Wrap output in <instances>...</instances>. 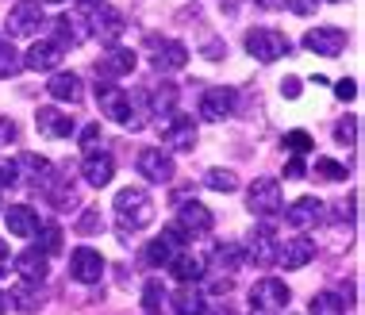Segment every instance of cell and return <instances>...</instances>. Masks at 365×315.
<instances>
[{
  "instance_id": "1",
  "label": "cell",
  "mask_w": 365,
  "mask_h": 315,
  "mask_svg": "<svg viewBox=\"0 0 365 315\" xmlns=\"http://www.w3.org/2000/svg\"><path fill=\"white\" fill-rule=\"evenodd\" d=\"M143 100H146V93L131 96V93H123V88H115V85L96 81V104H101V112L112 123H123V127H131V131H143V112H139Z\"/></svg>"
},
{
  "instance_id": "2",
  "label": "cell",
  "mask_w": 365,
  "mask_h": 315,
  "mask_svg": "<svg viewBox=\"0 0 365 315\" xmlns=\"http://www.w3.org/2000/svg\"><path fill=\"white\" fill-rule=\"evenodd\" d=\"M115 215H120L123 231H143L154 223V200L146 189H120L115 192Z\"/></svg>"
},
{
  "instance_id": "3",
  "label": "cell",
  "mask_w": 365,
  "mask_h": 315,
  "mask_svg": "<svg viewBox=\"0 0 365 315\" xmlns=\"http://www.w3.org/2000/svg\"><path fill=\"white\" fill-rule=\"evenodd\" d=\"M146 54H150V66L158 73H177L189 66V46L181 38H158L150 35L146 38Z\"/></svg>"
},
{
  "instance_id": "4",
  "label": "cell",
  "mask_w": 365,
  "mask_h": 315,
  "mask_svg": "<svg viewBox=\"0 0 365 315\" xmlns=\"http://www.w3.org/2000/svg\"><path fill=\"white\" fill-rule=\"evenodd\" d=\"M289 300H292L289 284L277 281V277H262V281H254V289H250V308L262 311V315L284 311V308H289Z\"/></svg>"
},
{
  "instance_id": "5",
  "label": "cell",
  "mask_w": 365,
  "mask_h": 315,
  "mask_svg": "<svg viewBox=\"0 0 365 315\" xmlns=\"http://www.w3.org/2000/svg\"><path fill=\"white\" fill-rule=\"evenodd\" d=\"M246 208L250 215H262V220H269V215H277L284 208V196H281V185L273 181V177H258V181L246 189Z\"/></svg>"
},
{
  "instance_id": "6",
  "label": "cell",
  "mask_w": 365,
  "mask_h": 315,
  "mask_svg": "<svg viewBox=\"0 0 365 315\" xmlns=\"http://www.w3.org/2000/svg\"><path fill=\"white\" fill-rule=\"evenodd\" d=\"M246 54H254L258 62L269 66L289 54V38L281 31H273V27H254V31H246Z\"/></svg>"
},
{
  "instance_id": "7",
  "label": "cell",
  "mask_w": 365,
  "mask_h": 315,
  "mask_svg": "<svg viewBox=\"0 0 365 315\" xmlns=\"http://www.w3.org/2000/svg\"><path fill=\"white\" fill-rule=\"evenodd\" d=\"M139 66V54L131 51V46H112L101 62H96V81L101 85H112V81H120V77H127Z\"/></svg>"
},
{
  "instance_id": "8",
  "label": "cell",
  "mask_w": 365,
  "mask_h": 315,
  "mask_svg": "<svg viewBox=\"0 0 365 315\" xmlns=\"http://www.w3.org/2000/svg\"><path fill=\"white\" fill-rule=\"evenodd\" d=\"M135 170H139L150 185H165V181H173V158H170V150H162V146H146V150H139V158H135Z\"/></svg>"
},
{
  "instance_id": "9",
  "label": "cell",
  "mask_w": 365,
  "mask_h": 315,
  "mask_svg": "<svg viewBox=\"0 0 365 315\" xmlns=\"http://www.w3.org/2000/svg\"><path fill=\"white\" fill-rule=\"evenodd\" d=\"M212 223H215V215L204 208L200 200H185L181 208H177V223H173V227L181 231L185 239H200V234L212 231Z\"/></svg>"
},
{
  "instance_id": "10",
  "label": "cell",
  "mask_w": 365,
  "mask_h": 315,
  "mask_svg": "<svg viewBox=\"0 0 365 315\" xmlns=\"http://www.w3.org/2000/svg\"><path fill=\"white\" fill-rule=\"evenodd\" d=\"M123 16L120 12H115V8L112 4H104V0H101V4H93V12H88V35H101L104 38V43H120V35H123Z\"/></svg>"
},
{
  "instance_id": "11",
  "label": "cell",
  "mask_w": 365,
  "mask_h": 315,
  "mask_svg": "<svg viewBox=\"0 0 365 315\" xmlns=\"http://www.w3.org/2000/svg\"><path fill=\"white\" fill-rule=\"evenodd\" d=\"M185 246H189V239H185L181 231H177V227H165L158 239L146 242L143 262H146V265H170V258H173L177 250H185Z\"/></svg>"
},
{
  "instance_id": "12",
  "label": "cell",
  "mask_w": 365,
  "mask_h": 315,
  "mask_svg": "<svg viewBox=\"0 0 365 315\" xmlns=\"http://www.w3.org/2000/svg\"><path fill=\"white\" fill-rule=\"evenodd\" d=\"M246 258H250L254 265H277V250H281V242H277V234H273L269 223H258V227L250 231V239H246Z\"/></svg>"
},
{
  "instance_id": "13",
  "label": "cell",
  "mask_w": 365,
  "mask_h": 315,
  "mask_svg": "<svg viewBox=\"0 0 365 315\" xmlns=\"http://www.w3.org/2000/svg\"><path fill=\"white\" fill-rule=\"evenodd\" d=\"M162 143L165 150H192L196 146V123L192 115H170V120L162 123Z\"/></svg>"
},
{
  "instance_id": "14",
  "label": "cell",
  "mask_w": 365,
  "mask_h": 315,
  "mask_svg": "<svg viewBox=\"0 0 365 315\" xmlns=\"http://www.w3.org/2000/svg\"><path fill=\"white\" fill-rule=\"evenodd\" d=\"M43 27V4L38 0H19L8 12V35H38Z\"/></svg>"
},
{
  "instance_id": "15",
  "label": "cell",
  "mask_w": 365,
  "mask_h": 315,
  "mask_svg": "<svg viewBox=\"0 0 365 315\" xmlns=\"http://www.w3.org/2000/svg\"><path fill=\"white\" fill-rule=\"evenodd\" d=\"M304 46L312 54H323V58H334L346 51V31L342 27H315V31L304 35Z\"/></svg>"
},
{
  "instance_id": "16",
  "label": "cell",
  "mask_w": 365,
  "mask_h": 315,
  "mask_svg": "<svg viewBox=\"0 0 365 315\" xmlns=\"http://www.w3.org/2000/svg\"><path fill=\"white\" fill-rule=\"evenodd\" d=\"M54 35H58L54 43L62 46V51H66V46H81L88 38V19L81 12H62L54 19Z\"/></svg>"
},
{
  "instance_id": "17",
  "label": "cell",
  "mask_w": 365,
  "mask_h": 315,
  "mask_svg": "<svg viewBox=\"0 0 365 315\" xmlns=\"http://www.w3.org/2000/svg\"><path fill=\"white\" fill-rule=\"evenodd\" d=\"M70 273H73V281H81V284H96V281L104 277V258H101V250H88V246L73 250Z\"/></svg>"
},
{
  "instance_id": "18",
  "label": "cell",
  "mask_w": 365,
  "mask_h": 315,
  "mask_svg": "<svg viewBox=\"0 0 365 315\" xmlns=\"http://www.w3.org/2000/svg\"><path fill=\"white\" fill-rule=\"evenodd\" d=\"M231 112H235V88H208L200 96V120L223 123Z\"/></svg>"
},
{
  "instance_id": "19",
  "label": "cell",
  "mask_w": 365,
  "mask_h": 315,
  "mask_svg": "<svg viewBox=\"0 0 365 315\" xmlns=\"http://www.w3.org/2000/svg\"><path fill=\"white\" fill-rule=\"evenodd\" d=\"M24 66L35 73H51L54 66H62V46L54 38H38V43H31V51L24 54Z\"/></svg>"
},
{
  "instance_id": "20",
  "label": "cell",
  "mask_w": 365,
  "mask_h": 315,
  "mask_svg": "<svg viewBox=\"0 0 365 315\" xmlns=\"http://www.w3.org/2000/svg\"><path fill=\"white\" fill-rule=\"evenodd\" d=\"M46 304V289H43V281H24L19 277V284L12 292H8V308H16V311H38Z\"/></svg>"
},
{
  "instance_id": "21",
  "label": "cell",
  "mask_w": 365,
  "mask_h": 315,
  "mask_svg": "<svg viewBox=\"0 0 365 315\" xmlns=\"http://www.w3.org/2000/svg\"><path fill=\"white\" fill-rule=\"evenodd\" d=\"M35 123H38V131H43L46 139H70V135H77V123L66 112H58V108H38Z\"/></svg>"
},
{
  "instance_id": "22",
  "label": "cell",
  "mask_w": 365,
  "mask_h": 315,
  "mask_svg": "<svg viewBox=\"0 0 365 315\" xmlns=\"http://www.w3.org/2000/svg\"><path fill=\"white\" fill-rule=\"evenodd\" d=\"M12 265H16V273L24 281H46V273H51V258H46L38 246H31V250H19L16 258H12Z\"/></svg>"
},
{
  "instance_id": "23",
  "label": "cell",
  "mask_w": 365,
  "mask_h": 315,
  "mask_svg": "<svg viewBox=\"0 0 365 315\" xmlns=\"http://www.w3.org/2000/svg\"><path fill=\"white\" fill-rule=\"evenodd\" d=\"M81 177H85L88 185H93V189H104V185L115 177V162H112L108 154L88 150V154L81 158Z\"/></svg>"
},
{
  "instance_id": "24",
  "label": "cell",
  "mask_w": 365,
  "mask_h": 315,
  "mask_svg": "<svg viewBox=\"0 0 365 315\" xmlns=\"http://www.w3.org/2000/svg\"><path fill=\"white\" fill-rule=\"evenodd\" d=\"M170 273H173V281H181V284H196L204 277V258L185 246V250H177L170 258Z\"/></svg>"
},
{
  "instance_id": "25",
  "label": "cell",
  "mask_w": 365,
  "mask_h": 315,
  "mask_svg": "<svg viewBox=\"0 0 365 315\" xmlns=\"http://www.w3.org/2000/svg\"><path fill=\"white\" fill-rule=\"evenodd\" d=\"M4 223H8V234H16V239H35V231H38V215L27 204H12L4 212Z\"/></svg>"
},
{
  "instance_id": "26",
  "label": "cell",
  "mask_w": 365,
  "mask_h": 315,
  "mask_svg": "<svg viewBox=\"0 0 365 315\" xmlns=\"http://www.w3.org/2000/svg\"><path fill=\"white\" fill-rule=\"evenodd\" d=\"M46 93H51L58 104H77V100L85 96V85H81V77H77V73L66 70V73H54V77H51Z\"/></svg>"
},
{
  "instance_id": "27",
  "label": "cell",
  "mask_w": 365,
  "mask_h": 315,
  "mask_svg": "<svg viewBox=\"0 0 365 315\" xmlns=\"http://www.w3.org/2000/svg\"><path fill=\"white\" fill-rule=\"evenodd\" d=\"M315 258V242L312 239H292V242H284L281 250H277V262L284 265V269H304V265H308Z\"/></svg>"
},
{
  "instance_id": "28",
  "label": "cell",
  "mask_w": 365,
  "mask_h": 315,
  "mask_svg": "<svg viewBox=\"0 0 365 315\" xmlns=\"http://www.w3.org/2000/svg\"><path fill=\"white\" fill-rule=\"evenodd\" d=\"M319 215H323V204L315 200V196H300V200L289 204L284 220H289L292 227H312V223H319Z\"/></svg>"
},
{
  "instance_id": "29",
  "label": "cell",
  "mask_w": 365,
  "mask_h": 315,
  "mask_svg": "<svg viewBox=\"0 0 365 315\" xmlns=\"http://www.w3.org/2000/svg\"><path fill=\"white\" fill-rule=\"evenodd\" d=\"M170 308H173V315H204L208 311L204 308V292L196 289V284H181L170 296Z\"/></svg>"
},
{
  "instance_id": "30",
  "label": "cell",
  "mask_w": 365,
  "mask_h": 315,
  "mask_svg": "<svg viewBox=\"0 0 365 315\" xmlns=\"http://www.w3.org/2000/svg\"><path fill=\"white\" fill-rule=\"evenodd\" d=\"M242 258H246L242 246H235V242H220V246L212 250V265L220 269V277H231V273L242 265Z\"/></svg>"
},
{
  "instance_id": "31",
  "label": "cell",
  "mask_w": 365,
  "mask_h": 315,
  "mask_svg": "<svg viewBox=\"0 0 365 315\" xmlns=\"http://www.w3.org/2000/svg\"><path fill=\"white\" fill-rule=\"evenodd\" d=\"M308 311L312 315H346V300H342L339 292H315Z\"/></svg>"
},
{
  "instance_id": "32",
  "label": "cell",
  "mask_w": 365,
  "mask_h": 315,
  "mask_svg": "<svg viewBox=\"0 0 365 315\" xmlns=\"http://www.w3.org/2000/svg\"><path fill=\"white\" fill-rule=\"evenodd\" d=\"M150 112H158V115H170L173 108H177V88L170 85V81H162V85H154L150 88Z\"/></svg>"
},
{
  "instance_id": "33",
  "label": "cell",
  "mask_w": 365,
  "mask_h": 315,
  "mask_svg": "<svg viewBox=\"0 0 365 315\" xmlns=\"http://www.w3.org/2000/svg\"><path fill=\"white\" fill-rule=\"evenodd\" d=\"M204 185H208V189L212 192H235V189H239V173H235V170H223V165H215V170H208V173H204Z\"/></svg>"
},
{
  "instance_id": "34",
  "label": "cell",
  "mask_w": 365,
  "mask_h": 315,
  "mask_svg": "<svg viewBox=\"0 0 365 315\" xmlns=\"http://www.w3.org/2000/svg\"><path fill=\"white\" fill-rule=\"evenodd\" d=\"M35 239H38V250L46 254V258H51V254H62V227H58V223H38V231H35Z\"/></svg>"
},
{
  "instance_id": "35",
  "label": "cell",
  "mask_w": 365,
  "mask_h": 315,
  "mask_svg": "<svg viewBox=\"0 0 365 315\" xmlns=\"http://www.w3.org/2000/svg\"><path fill=\"white\" fill-rule=\"evenodd\" d=\"M19 70H24V58H19V51L12 43H0V81H8V77H16Z\"/></svg>"
},
{
  "instance_id": "36",
  "label": "cell",
  "mask_w": 365,
  "mask_h": 315,
  "mask_svg": "<svg viewBox=\"0 0 365 315\" xmlns=\"http://www.w3.org/2000/svg\"><path fill=\"white\" fill-rule=\"evenodd\" d=\"M73 231H77V234H85V239L101 234V231H104V212H101V208H85V212H81V220L73 223Z\"/></svg>"
},
{
  "instance_id": "37",
  "label": "cell",
  "mask_w": 365,
  "mask_h": 315,
  "mask_svg": "<svg viewBox=\"0 0 365 315\" xmlns=\"http://www.w3.org/2000/svg\"><path fill=\"white\" fill-rule=\"evenodd\" d=\"M284 146H289L292 154H300V158H304V154H312V146H315V143H312V135H308V131H289V135H284Z\"/></svg>"
},
{
  "instance_id": "38",
  "label": "cell",
  "mask_w": 365,
  "mask_h": 315,
  "mask_svg": "<svg viewBox=\"0 0 365 315\" xmlns=\"http://www.w3.org/2000/svg\"><path fill=\"white\" fill-rule=\"evenodd\" d=\"M315 173L327 177V181H346V165L331 162V158H319V162H315Z\"/></svg>"
},
{
  "instance_id": "39",
  "label": "cell",
  "mask_w": 365,
  "mask_h": 315,
  "mask_svg": "<svg viewBox=\"0 0 365 315\" xmlns=\"http://www.w3.org/2000/svg\"><path fill=\"white\" fill-rule=\"evenodd\" d=\"M334 139H339L342 146H354V139H358V120H354V115L339 120V127H334Z\"/></svg>"
},
{
  "instance_id": "40",
  "label": "cell",
  "mask_w": 365,
  "mask_h": 315,
  "mask_svg": "<svg viewBox=\"0 0 365 315\" xmlns=\"http://www.w3.org/2000/svg\"><path fill=\"white\" fill-rule=\"evenodd\" d=\"M162 284H158V281H146V292H143V308L146 311H162Z\"/></svg>"
},
{
  "instance_id": "41",
  "label": "cell",
  "mask_w": 365,
  "mask_h": 315,
  "mask_svg": "<svg viewBox=\"0 0 365 315\" xmlns=\"http://www.w3.org/2000/svg\"><path fill=\"white\" fill-rule=\"evenodd\" d=\"M16 139H19V127H16V120H8V115H0V146L8 150V146H12Z\"/></svg>"
},
{
  "instance_id": "42",
  "label": "cell",
  "mask_w": 365,
  "mask_h": 315,
  "mask_svg": "<svg viewBox=\"0 0 365 315\" xmlns=\"http://www.w3.org/2000/svg\"><path fill=\"white\" fill-rule=\"evenodd\" d=\"M96 143H101V123H85V131H81V150L88 154Z\"/></svg>"
},
{
  "instance_id": "43",
  "label": "cell",
  "mask_w": 365,
  "mask_h": 315,
  "mask_svg": "<svg viewBox=\"0 0 365 315\" xmlns=\"http://www.w3.org/2000/svg\"><path fill=\"white\" fill-rule=\"evenodd\" d=\"M284 8H289L292 16H312L315 8H319V0H284Z\"/></svg>"
},
{
  "instance_id": "44",
  "label": "cell",
  "mask_w": 365,
  "mask_h": 315,
  "mask_svg": "<svg viewBox=\"0 0 365 315\" xmlns=\"http://www.w3.org/2000/svg\"><path fill=\"white\" fill-rule=\"evenodd\" d=\"M12 185H19V170L16 162H4L0 165V189H12Z\"/></svg>"
},
{
  "instance_id": "45",
  "label": "cell",
  "mask_w": 365,
  "mask_h": 315,
  "mask_svg": "<svg viewBox=\"0 0 365 315\" xmlns=\"http://www.w3.org/2000/svg\"><path fill=\"white\" fill-rule=\"evenodd\" d=\"M334 93H339V100H354V96H358V81H350V77H342V81L334 85Z\"/></svg>"
},
{
  "instance_id": "46",
  "label": "cell",
  "mask_w": 365,
  "mask_h": 315,
  "mask_svg": "<svg viewBox=\"0 0 365 315\" xmlns=\"http://www.w3.org/2000/svg\"><path fill=\"white\" fill-rule=\"evenodd\" d=\"M281 93L289 96V100H296V93H300V81H296V77H284V81H281Z\"/></svg>"
},
{
  "instance_id": "47",
  "label": "cell",
  "mask_w": 365,
  "mask_h": 315,
  "mask_svg": "<svg viewBox=\"0 0 365 315\" xmlns=\"http://www.w3.org/2000/svg\"><path fill=\"white\" fill-rule=\"evenodd\" d=\"M284 177H304V162H300V158H292V162H289V170H284Z\"/></svg>"
},
{
  "instance_id": "48",
  "label": "cell",
  "mask_w": 365,
  "mask_h": 315,
  "mask_svg": "<svg viewBox=\"0 0 365 315\" xmlns=\"http://www.w3.org/2000/svg\"><path fill=\"white\" fill-rule=\"evenodd\" d=\"M8 265H12V258H8V242H4V239H0V273H4V269H8Z\"/></svg>"
},
{
  "instance_id": "49",
  "label": "cell",
  "mask_w": 365,
  "mask_h": 315,
  "mask_svg": "<svg viewBox=\"0 0 365 315\" xmlns=\"http://www.w3.org/2000/svg\"><path fill=\"white\" fill-rule=\"evenodd\" d=\"M204 315H239L231 308V304H220V308H212V311H204Z\"/></svg>"
},
{
  "instance_id": "50",
  "label": "cell",
  "mask_w": 365,
  "mask_h": 315,
  "mask_svg": "<svg viewBox=\"0 0 365 315\" xmlns=\"http://www.w3.org/2000/svg\"><path fill=\"white\" fill-rule=\"evenodd\" d=\"M258 8H284V0H254Z\"/></svg>"
},
{
  "instance_id": "51",
  "label": "cell",
  "mask_w": 365,
  "mask_h": 315,
  "mask_svg": "<svg viewBox=\"0 0 365 315\" xmlns=\"http://www.w3.org/2000/svg\"><path fill=\"white\" fill-rule=\"evenodd\" d=\"M8 311V292H0V315Z\"/></svg>"
},
{
  "instance_id": "52",
  "label": "cell",
  "mask_w": 365,
  "mask_h": 315,
  "mask_svg": "<svg viewBox=\"0 0 365 315\" xmlns=\"http://www.w3.org/2000/svg\"><path fill=\"white\" fill-rule=\"evenodd\" d=\"M43 4H66V0H43Z\"/></svg>"
},
{
  "instance_id": "53",
  "label": "cell",
  "mask_w": 365,
  "mask_h": 315,
  "mask_svg": "<svg viewBox=\"0 0 365 315\" xmlns=\"http://www.w3.org/2000/svg\"><path fill=\"white\" fill-rule=\"evenodd\" d=\"M81 4H88V8H93V4H101V0H81Z\"/></svg>"
},
{
  "instance_id": "54",
  "label": "cell",
  "mask_w": 365,
  "mask_h": 315,
  "mask_svg": "<svg viewBox=\"0 0 365 315\" xmlns=\"http://www.w3.org/2000/svg\"><path fill=\"white\" fill-rule=\"evenodd\" d=\"M146 315H162V311H146Z\"/></svg>"
}]
</instances>
